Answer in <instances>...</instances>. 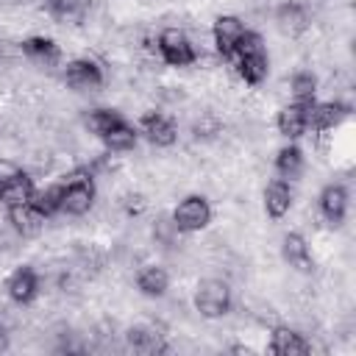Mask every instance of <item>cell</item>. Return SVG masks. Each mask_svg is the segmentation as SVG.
Here are the masks:
<instances>
[{"mask_svg": "<svg viewBox=\"0 0 356 356\" xmlns=\"http://www.w3.org/2000/svg\"><path fill=\"white\" fill-rule=\"evenodd\" d=\"M231 58H234L236 72H239V78H242L245 83L256 86V83H261V81L267 78V67H270V61H267V50H264V42H261L259 33L245 31L242 39L236 42Z\"/></svg>", "mask_w": 356, "mask_h": 356, "instance_id": "6da1fadb", "label": "cell"}, {"mask_svg": "<svg viewBox=\"0 0 356 356\" xmlns=\"http://www.w3.org/2000/svg\"><path fill=\"white\" fill-rule=\"evenodd\" d=\"M61 186V203H58V211L61 214H70V217H81L92 209L95 203V181L89 172L78 170V172H70L64 181H58Z\"/></svg>", "mask_w": 356, "mask_h": 356, "instance_id": "7a4b0ae2", "label": "cell"}, {"mask_svg": "<svg viewBox=\"0 0 356 356\" xmlns=\"http://www.w3.org/2000/svg\"><path fill=\"white\" fill-rule=\"evenodd\" d=\"M195 309L203 317H209V320L228 314V309H231V289H228V284L220 281V278L200 281L197 289H195Z\"/></svg>", "mask_w": 356, "mask_h": 356, "instance_id": "3957f363", "label": "cell"}, {"mask_svg": "<svg viewBox=\"0 0 356 356\" xmlns=\"http://www.w3.org/2000/svg\"><path fill=\"white\" fill-rule=\"evenodd\" d=\"M156 50L159 56L164 58V64L170 67H189L197 61V53H195V44L189 42V36L178 28H164L159 33V42H156Z\"/></svg>", "mask_w": 356, "mask_h": 356, "instance_id": "277c9868", "label": "cell"}, {"mask_svg": "<svg viewBox=\"0 0 356 356\" xmlns=\"http://www.w3.org/2000/svg\"><path fill=\"white\" fill-rule=\"evenodd\" d=\"M209 220H211V206L203 195H186L172 211V228L184 234H195L206 228Z\"/></svg>", "mask_w": 356, "mask_h": 356, "instance_id": "5b68a950", "label": "cell"}, {"mask_svg": "<svg viewBox=\"0 0 356 356\" xmlns=\"http://www.w3.org/2000/svg\"><path fill=\"white\" fill-rule=\"evenodd\" d=\"M348 117V106L342 103H306V131L328 134Z\"/></svg>", "mask_w": 356, "mask_h": 356, "instance_id": "8992f818", "label": "cell"}, {"mask_svg": "<svg viewBox=\"0 0 356 356\" xmlns=\"http://www.w3.org/2000/svg\"><path fill=\"white\" fill-rule=\"evenodd\" d=\"M245 31H248V28H245V22H242L239 17H231V14L217 17L214 25H211V39H214L217 53H220L222 58H231V53H234L236 42L242 39Z\"/></svg>", "mask_w": 356, "mask_h": 356, "instance_id": "52a82bcc", "label": "cell"}, {"mask_svg": "<svg viewBox=\"0 0 356 356\" xmlns=\"http://www.w3.org/2000/svg\"><path fill=\"white\" fill-rule=\"evenodd\" d=\"M139 131L145 134L147 142H153L156 147H170L175 139H178V128L175 122L161 114V111H147L142 120H139Z\"/></svg>", "mask_w": 356, "mask_h": 356, "instance_id": "ba28073f", "label": "cell"}, {"mask_svg": "<svg viewBox=\"0 0 356 356\" xmlns=\"http://www.w3.org/2000/svg\"><path fill=\"white\" fill-rule=\"evenodd\" d=\"M64 81L72 89H97L103 83V70L92 58H72L64 67Z\"/></svg>", "mask_w": 356, "mask_h": 356, "instance_id": "9c48e42d", "label": "cell"}, {"mask_svg": "<svg viewBox=\"0 0 356 356\" xmlns=\"http://www.w3.org/2000/svg\"><path fill=\"white\" fill-rule=\"evenodd\" d=\"M6 292H8V298H11L14 303L25 306V303H31V300L36 298V292H39V275H36L31 267H17V270L8 275V281H6Z\"/></svg>", "mask_w": 356, "mask_h": 356, "instance_id": "30bf717a", "label": "cell"}, {"mask_svg": "<svg viewBox=\"0 0 356 356\" xmlns=\"http://www.w3.org/2000/svg\"><path fill=\"white\" fill-rule=\"evenodd\" d=\"M128 345L142 353V356H153V353H164L167 350V342H164V334L156 328V325H134L128 328L125 334Z\"/></svg>", "mask_w": 356, "mask_h": 356, "instance_id": "8fae6325", "label": "cell"}, {"mask_svg": "<svg viewBox=\"0 0 356 356\" xmlns=\"http://www.w3.org/2000/svg\"><path fill=\"white\" fill-rule=\"evenodd\" d=\"M275 22H278V31H281V33H286V36H300V33L309 28V11H306L303 3L286 0V3L278 6Z\"/></svg>", "mask_w": 356, "mask_h": 356, "instance_id": "7c38bea8", "label": "cell"}, {"mask_svg": "<svg viewBox=\"0 0 356 356\" xmlns=\"http://www.w3.org/2000/svg\"><path fill=\"white\" fill-rule=\"evenodd\" d=\"M281 256L289 267H295L298 273H312L314 267V259H312V250H309V242L300 236V234H286L284 242H281Z\"/></svg>", "mask_w": 356, "mask_h": 356, "instance_id": "4fadbf2b", "label": "cell"}, {"mask_svg": "<svg viewBox=\"0 0 356 356\" xmlns=\"http://www.w3.org/2000/svg\"><path fill=\"white\" fill-rule=\"evenodd\" d=\"M348 211V192L342 184H328L323 186L320 192V214L331 222V225H339L342 217Z\"/></svg>", "mask_w": 356, "mask_h": 356, "instance_id": "5bb4252c", "label": "cell"}, {"mask_svg": "<svg viewBox=\"0 0 356 356\" xmlns=\"http://www.w3.org/2000/svg\"><path fill=\"white\" fill-rule=\"evenodd\" d=\"M275 125L278 131L286 136V139H298L306 134V103H286L278 117H275Z\"/></svg>", "mask_w": 356, "mask_h": 356, "instance_id": "9a60e30c", "label": "cell"}, {"mask_svg": "<svg viewBox=\"0 0 356 356\" xmlns=\"http://www.w3.org/2000/svg\"><path fill=\"white\" fill-rule=\"evenodd\" d=\"M289 206H292V189H289V184L284 178L270 181L267 189H264V209H267V214L273 220H281L289 211Z\"/></svg>", "mask_w": 356, "mask_h": 356, "instance_id": "2e32d148", "label": "cell"}, {"mask_svg": "<svg viewBox=\"0 0 356 356\" xmlns=\"http://www.w3.org/2000/svg\"><path fill=\"white\" fill-rule=\"evenodd\" d=\"M270 350L275 356H303L312 350V345L292 328H275L270 337Z\"/></svg>", "mask_w": 356, "mask_h": 356, "instance_id": "e0dca14e", "label": "cell"}, {"mask_svg": "<svg viewBox=\"0 0 356 356\" xmlns=\"http://www.w3.org/2000/svg\"><path fill=\"white\" fill-rule=\"evenodd\" d=\"M33 181H31V175L28 172H17L14 178H8L3 186H0V203L6 206V209H11V206H19V203H28L31 200V195H33Z\"/></svg>", "mask_w": 356, "mask_h": 356, "instance_id": "ac0fdd59", "label": "cell"}, {"mask_svg": "<svg viewBox=\"0 0 356 356\" xmlns=\"http://www.w3.org/2000/svg\"><path fill=\"white\" fill-rule=\"evenodd\" d=\"M8 222L14 225L17 234H22V236H33V234L42 231L44 217H42L31 203H19V206H11V209H8Z\"/></svg>", "mask_w": 356, "mask_h": 356, "instance_id": "d6986e66", "label": "cell"}, {"mask_svg": "<svg viewBox=\"0 0 356 356\" xmlns=\"http://www.w3.org/2000/svg\"><path fill=\"white\" fill-rule=\"evenodd\" d=\"M136 286H139L142 295H147V298H159V295L167 292V286H170V275H167L164 267H159V264H147V267H142V270L136 273Z\"/></svg>", "mask_w": 356, "mask_h": 356, "instance_id": "ffe728a7", "label": "cell"}, {"mask_svg": "<svg viewBox=\"0 0 356 356\" xmlns=\"http://www.w3.org/2000/svg\"><path fill=\"white\" fill-rule=\"evenodd\" d=\"M22 53L39 64H53L58 61V44L50 36H28L22 42Z\"/></svg>", "mask_w": 356, "mask_h": 356, "instance_id": "44dd1931", "label": "cell"}, {"mask_svg": "<svg viewBox=\"0 0 356 356\" xmlns=\"http://www.w3.org/2000/svg\"><path fill=\"white\" fill-rule=\"evenodd\" d=\"M275 170L281 178H298L303 172V153L298 145H286L275 156Z\"/></svg>", "mask_w": 356, "mask_h": 356, "instance_id": "7402d4cb", "label": "cell"}, {"mask_svg": "<svg viewBox=\"0 0 356 356\" xmlns=\"http://www.w3.org/2000/svg\"><path fill=\"white\" fill-rule=\"evenodd\" d=\"M28 203L47 220V217H53V214L58 211V203H61V186H58V184H50V186H44V189H33V195H31Z\"/></svg>", "mask_w": 356, "mask_h": 356, "instance_id": "603a6c76", "label": "cell"}, {"mask_svg": "<svg viewBox=\"0 0 356 356\" xmlns=\"http://www.w3.org/2000/svg\"><path fill=\"white\" fill-rule=\"evenodd\" d=\"M120 122H125V120H122V114L114 111V108H95V111H89V117H86V128H89L95 136L108 134V131L117 128Z\"/></svg>", "mask_w": 356, "mask_h": 356, "instance_id": "cb8c5ba5", "label": "cell"}, {"mask_svg": "<svg viewBox=\"0 0 356 356\" xmlns=\"http://www.w3.org/2000/svg\"><path fill=\"white\" fill-rule=\"evenodd\" d=\"M100 139H103V145H106L108 150L122 153V150H131V147L136 145V131H134L128 122H120L117 128H111V131L103 134Z\"/></svg>", "mask_w": 356, "mask_h": 356, "instance_id": "d4e9b609", "label": "cell"}, {"mask_svg": "<svg viewBox=\"0 0 356 356\" xmlns=\"http://www.w3.org/2000/svg\"><path fill=\"white\" fill-rule=\"evenodd\" d=\"M47 11L61 22H78L86 14V0H47Z\"/></svg>", "mask_w": 356, "mask_h": 356, "instance_id": "484cf974", "label": "cell"}, {"mask_svg": "<svg viewBox=\"0 0 356 356\" xmlns=\"http://www.w3.org/2000/svg\"><path fill=\"white\" fill-rule=\"evenodd\" d=\"M289 92H292L295 103H312L314 92H317V78L312 72H295L289 81Z\"/></svg>", "mask_w": 356, "mask_h": 356, "instance_id": "4316f807", "label": "cell"}, {"mask_svg": "<svg viewBox=\"0 0 356 356\" xmlns=\"http://www.w3.org/2000/svg\"><path fill=\"white\" fill-rule=\"evenodd\" d=\"M122 206H125L128 214H139V211L145 209V200H142V195H128V197L122 200Z\"/></svg>", "mask_w": 356, "mask_h": 356, "instance_id": "83f0119b", "label": "cell"}, {"mask_svg": "<svg viewBox=\"0 0 356 356\" xmlns=\"http://www.w3.org/2000/svg\"><path fill=\"white\" fill-rule=\"evenodd\" d=\"M19 172V167L14 164V161H6V159H0V186L8 181V178H14Z\"/></svg>", "mask_w": 356, "mask_h": 356, "instance_id": "f1b7e54d", "label": "cell"}, {"mask_svg": "<svg viewBox=\"0 0 356 356\" xmlns=\"http://www.w3.org/2000/svg\"><path fill=\"white\" fill-rule=\"evenodd\" d=\"M3 348H6V328L0 325V350H3Z\"/></svg>", "mask_w": 356, "mask_h": 356, "instance_id": "f546056e", "label": "cell"}]
</instances>
